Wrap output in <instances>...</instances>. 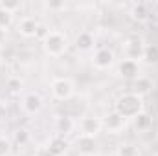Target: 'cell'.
<instances>
[{
  "label": "cell",
  "instance_id": "3957f363",
  "mask_svg": "<svg viewBox=\"0 0 158 156\" xmlns=\"http://www.w3.org/2000/svg\"><path fill=\"white\" fill-rule=\"evenodd\" d=\"M143 50H145V40L140 35H129L121 44L123 59H131V61H136V63H142Z\"/></svg>",
  "mask_w": 158,
  "mask_h": 156
},
{
  "label": "cell",
  "instance_id": "4fadbf2b",
  "mask_svg": "<svg viewBox=\"0 0 158 156\" xmlns=\"http://www.w3.org/2000/svg\"><path fill=\"white\" fill-rule=\"evenodd\" d=\"M129 15H131V18L136 20V22H145V20L151 17V13H149V4H143V2L132 4L131 9H129Z\"/></svg>",
  "mask_w": 158,
  "mask_h": 156
},
{
  "label": "cell",
  "instance_id": "e0dca14e",
  "mask_svg": "<svg viewBox=\"0 0 158 156\" xmlns=\"http://www.w3.org/2000/svg\"><path fill=\"white\" fill-rule=\"evenodd\" d=\"M132 83H134V90H132V92H136V94H140V96H145V94L151 92V88H153L151 79L143 77V76H140L138 79H134Z\"/></svg>",
  "mask_w": 158,
  "mask_h": 156
},
{
  "label": "cell",
  "instance_id": "484cf974",
  "mask_svg": "<svg viewBox=\"0 0 158 156\" xmlns=\"http://www.w3.org/2000/svg\"><path fill=\"white\" fill-rule=\"evenodd\" d=\"M44 6H46V9H50V11L66 9V4H64V2H48V4H44Z\"/></svg>",
  "mask_w": 158,
  "mask_h": 156
},
{
  "label": "cell",
  "instance_id": "2e32d148",
  "mask_svg": "<svg viewBox=\"0 0 158 156\" xmlns=\"http://www.w3.org/2000/svg\"><path fill=\"white\" fill-rule=\"evenodd\" d=\"M142 61L145 64H158V44H145Z\"/></svg>",
  "mask_w": 158,
  "mask_h": 156
},
{
  "label": "cell",
  "instance_id": "8992f818",
  "mask_svg": "<svg viewBox=\"0 0 158 156\" xmlns=\"http://www.w3.org/2000/svg\"><path fill=\"white\" fill-rule=\"evenodd\" d=\"M42 107H44V101H42L40 94H37V92H28L20 99V109L26 116H37L42 110Z\"/></svg>",
  "mask_w": 158,
  "mask_h": 156
},
{
  "label": "cell",
  "instance_id": "7c38bea8",
  "mask_svg": "<svg viewBox=\"0 0 158 156\" xmlns=\"http://www.w3.org/2000/svg\"><path fill=\"white\" fill-rule=\"evenodd\" d=\"M76 48L79 51H94L96 48V37L92 31H79L76 35V40H74Z\"/></svg>",
  "mask_w": 158,
  "mask_h": 156
},
{
  "label": "cell",
  "instance_id": "603a6c76",
  "mask_svg": "<svg viewBox=\"0 0 158 156\" xmlns=\"http://www.w3.org/2000/svg\"><path fill=\"white\" fill-rule=\"evenodd\" d=\"M15 142L20 145H26L30 142V130L28 129H17L15 130Z\"/></svg>",
  "mask_w": 158,
  "mask_h": 156
},
{
  "label": "cell",
  "instance_id": "7a4b0ae2",
  "mask_svg": "<svg viewBox=\"0 0 158 156\" xmlns=\"http://www.w3.org/2000/svg\"><path fill=\"white\" fill-rule=\"evenodd\" d=\"M42 44V50L46 55L50 57H61L66 53L70 42H68V37L63 33V31H57V30H50V33L40 40Z\"/></svg>",
  "mask_w": 158,
  "mask_h": 156
},
{
  "label": "cell",
  "instance_id": "9a60e30c",
  "mask_svg": "<svg viewBox=\"0 0 158 156\" xmlns=\"http://www.w3.org/2000/svg\"><path fill=\"white\" fill-rule=\"evenodd\" d=\"M64 153H66V142L63 138L55 136L48 142V145H46V154L48 156H64Z\"/></svg>",
  "mask_w": 158,
  "mask_h": 156
},
{
  "label": "cell",
  "instance_id": "9c48e42d",
  "mask_svg": "<svg viewBox=\"0 0 158 156\" xmlns=\"http://www.w3.org/2000/svg\"><path fill=\"white\" fill-rule=\"evenodd\" d=\"M74 149L77 151L81 156H94L98 153V140L94 136H85L79 134L74 140Z\"/></svg>",
  "mask_w": 158,
  "mask_h": 156
},
{
  "label": "cell",
  "instance_id": "ba28073f",
  "mask_svg": "<svg viewBox=\"0 0 158 156\" xmlns=\"http://www.w3.org/2000/svg\"><path fill=\"white\" fill-rule=\"evenodd\" d=\"M77 129H79V134H85V136H98L103 127H101V117H96V116H83L77 123Z\"/></svg>",
  "mask_w": 158,
  "mask_h": 156
},
{
  "label": "cell",
  "instance_id": "52a82bcc",
  "mask_svg": "<svg viewBox=\"0 0 158 156\" xmlns=\"http://www.w3.org/2000/svg\"><path fill=\"white\" fill-rule=\"evenodd\" d=\"M127 123H129V119L121 117L118 112H114V110L109 112L107 116L101 117V127H103V130L109 132V134H119V132H123L125 127H127Z\"/></svg>",
  "mask_w": 158,
  "mask_h": 156
},
{
  "label": "cell",
  "instance_id": "d6986e66",
  "mask_svg": "<svg viewBox=\"0 0 158 156\" xmlns=\"http://www.w3.org/2000/svg\"><path fill=\"white\" fill-rule=\"evenodd\" d=\"M116 156H140V149H138L134 143L125 142V143H121V145L118 147Z\"/></svg>",
  "mask_w": 158,
  "mask_h": 156
},
{
  "label": "cell",
  "instance_id": "8fae6325",
  "mask_svg": "<svg viewBox=\"0 0 158 156\" xmlns=\"http://www.w3.org/2000/svg\"><path fill=\"white\" fill-rule=\"evenodd\" d=\"M37 28H39V22L33 18V17H22L19 22H17V31L22 35V37H26V39H31V37H35V33H37Z\"/></svg>",
  "mask_w": 158,
  "mask_h": 156
},
{
  "label": "cell",
  "instance_id": "d4e9b609",
  "mask_svg": "<svg viewBox=\"0 0 158 156\" xmlns=\"http://www.w3.org/2000/svg\"><path fill=\"white\" fill-rule=\"evenodd\" d=\"M50 33V28L48 26H44V24H39V28H37V33H35V39H39L42 40L46 35Z\"/></svg>",
  "mask_w": 158,
  "mask_h": 156
},
{
  "label": "cell",
  "instance_id": "5bb4252c",
  "mask_svg": "<svg viewBox=\"0 0 158 156\" xmlns=\"http://www.w3.org/2000/svg\"><path fill=\"white\" fill-rule=\"evenodd\" d=\"M132 127H134V130L136 132H147V130H151V127H153V117L149 112H140L138 116H134L132 119Z\"/></svg>",
  "mask_w": 158,
  "mask_h": 156
},
{
  "label": "cell",
  "instance_id": "7402d4cb",
  "mask_svg": "<svg viewBox=\"0 0 158 156\" xmlns=\"http://www.w3.org/2000/svg\"><path fill=\"white\" fill-rule=\"evenodd\" d=\"M13 17H15V15H11V13L0 9V31H6V30L11 28V24H13Z\"/></svg>",
  "mask_w": 158,
  "mask_h": 156
},
{
  "label": "cell",
  "instance_id": "6da1fadb",
  "mask_svg": "<svg viewBox=\"0 0 158 156\" xmlns=\"http://www.w3.org/2000/svg\"><path fill=\"white\" fill-rule=\"evenodd\" d=\"M143 110H145L143 109V96H140L132 90L123 92L121 96H118V99L114 103V112H118L119 116L125 117V119H132Z\"/></svg>",
  "mask_w": 158,
  "mask_h": 156
},
{
  "label": "cell",
  "instance_id": "5b68a950",
  "mask_svg": "<svg viewBox=\"0 0 158 156\" xmlns=\"http://www.w3.org/2000/svg\"><path fill=\"white\" fill-rule=\"evenodd\" d=\"M90 63H92V66H94L96 70L105 72V70H110V68L114 66L116 57H114V51H112L110 48L101 46V48H96V50L92 51Z\"/></svg>",
  "mask_w": 158,
  "mask_h": 156
},
{
  "label": "cell",
  "instance_id": "30bf717a",
  "mask_svg": "<svg viewBox=\"0 0 158 156\" xmlns=\"http://www.w3.org/2000/svg\"><path fill=\"white\" fill-rule=\"evenodd\" d=\"M140 63L136 61H131V59H121L118 63V76L125 81H134V79L140 77Z\"/></svg>",
  "mask_w": 158,
  "mask_h": 156
},
{
  "label": "cell",
  "instance_id": "ac0fdd59",
  "mask_svg": "<svg viewBox=\"0 0 158 156\" xmlns=\"http://www.w3.org/2000/svg\"><path fill=\"white\" fill-rule=\"evenodd\" d=\"M6 88H7V92H9V94L17 96V94H20V92H22V88H24V81H22L20 77L11 76V77H7V81H6Z\"/></svg>",
  "mask_w": 158,
  "mask_h": 156
},
{
  "label": "cell",
  "instance_id": "cb8c5ba5",
  "mask_svg": "<svg viewBox=\"0 0 158 156\" xmlns=\"http://www.w3.org/2000/svg\"><path fill=\"white\" fill-rule=\"evenodd\" d=\"M11 140L6 136H0V156H9L11 154Z\"/></svg>",
  "mask_w": 158,
  "mask_h": 156
},
{
  "label": "cell",
  "instance_id": "ffe728a7",
  "mask_svg": "<svg viewBox=\"0 0 158 156\" xmlns=\"http://www.w3.org/2000/svg\"><path fill=\"white\" fill-rule=\"evenodd\" d=\"M76 127V123L72 121V117H64V116H61V117H57V121H55V129H57V132H70L72 129Z\"/></svg>",
  "mask_w": 158,
  "mask_h": 156
},
{
  "label": "cell",
  "instance_id": "44dd1931",
  "mask_svg": "<svg viewBox=\"0 0 158 156\" xmlns=\"http://www.w3.org/2000/svg\"><path fill=\"white\" fill-rule=\"evenodd\" d=\"M20 7H22V2H19V0H2V2H0V9L7 11V13H11V15H15Z\"/></svg>",
  "mask_w": 158,
  "mask_h": 156
},
{
  "label": "cell",
  "instance_id": "277c9868",
  "mask_svg": "<svg viewBox=\"0 0 158 156\" xmlns=\"http://www.w3.org/2000/svg\"><path fill=\"white\" fill-rule=\"evenodd\" d=\"M50 92H52V97L57 99V101H68L74 92H76V86L72 83V79L68 77H55L50 84Z\"/></svg>",
  "mask_w": 158,
  "mask_h": 156
},
{
  "label": "cell",
  "instance_id": "4316f807",
  "mask_svg": "<svg viewBox=\"0 0 158 156\" xmlns=\"http://www.w3.org/2000/svg\"><path fill=\"white\" fill-rule=\"evenodd\" d=\"M6 116H7V109H6V105L0 101V119H4Z\"/></svg>",
  "mask_w": 158,
  "mask_h": 156
}]
</instances>
